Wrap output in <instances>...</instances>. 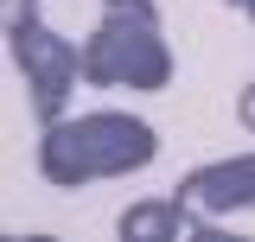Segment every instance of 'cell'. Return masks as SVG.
I'll list each match as a JSON object with an SVG mask.
<instances>
[{
  "label": "cell",
  "mask_w": 255,
  "mask_h": 242,
  "mask_svg": "<svg viewBox=\"0 0 255 242\" xmlns=\"http://www.w3.org/2000/svg\"><path fill=\"white\" fill-rule=\"evenodd\" d=\"M159 153V134L134 115H77V121H51L45 140H38V172L58 185V191H83L90 179H122L140 172Z\"/></svg>",
  "instance_id": "obj_1"
},
{
  "label": "cell",
  "mask_w": 255,
  "mask_h": 242,
  "mask_svg": "<svg viewBox=\"0 0 255 242\" xmlns=\"http://www.w3.org/2000/svg\"><path fill=\"white\" fill-rule=\"evenodd\" d=\"M83 83L96 90H166L172 51L159 38L153 0H109V13L83 38Z\"/></svg>",
  "instance_id": "obj_2"
},
{
  "label": "cell",
  "mask_w": 255,
  "mask_h": 242,
  "mask_svg": "<svg viewBox=\"0 0 255 242\" xmlns=\"http://www.w3.org/2000/svg\"><path fill=\"white\" fill-rule=\"evenodd\" d=\"M6 45H13V64L26 70V90H32L38 121L45 127L64 121V102H70L77 77H83V51L38 19V0H6Z\"/></svg>",
  "instance_id": "obj_3"
},
{
  "label": "cell",
  "mask_w": 255,
  "mask_h": 242,
  "mask_svg": "<svg viewBox=\"0 0 255 242\" xmlns=\"http://www.w3.org/2000/svg\"><path fill=\"white\" fill-rule=\"evenodd\" d=\"M179 204H191L198 217L255 211V153H243V159H217V166H198V172L179 185Z\"/></svg>",
  "instance_id": "obj_4"
},
{
  "label": "cell",
  "mask_w": 255,
  "mask_h": 242,
  "mask_svg": "<svg viewBox=\"0 0 255 242\" xmlns=\"http://www.w3.org/2000/svg\"><path fill=\"white\" fill-rule=\"evenodd\" d=\"M204 223L211 217H198L179 198H147V204L122 211V236L128 242H179V236H204Z\"/></svg>",
  "instance_id": "obj_5"
},
{
  "label": "cell",
  "mask_w": 255,
  "mask_h": 242,
  "mask_svg": "<svg viewBox=\"0 0 255 242\" xmlns=\"http://www.w3.org/2000/svg\"><path fill=\"white\" fill-rule=\"evenodd\" d=\"M236 115H243V127L255 134V90H243V102H236Z\"/></svg>",
  "instance_id": "obj_6"
},
{
  "label": "cell",
  "mask_w": 255,
  "mask_h": 242,
  "mask_svg": "<svg viewBox=\"0 0 255 242\" xmlns=\"http://www.w3.org/2000/svg\"><path fill=\"white\" fill-rule=\"evenodd\" d=\"M230 6H243V13H249V19H255V0H230Z\"/></svg>",
  "instance_id": "obj_7"
}]
</instances>
